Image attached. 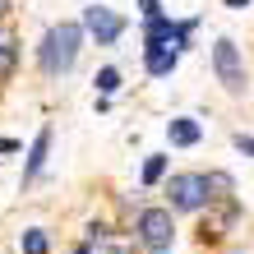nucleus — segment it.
<instances>
[{
	"instance_id": "obj_1",
	"label": "nucleus",
	"mask_w": 254,
	"mask_h": 254,
	"mask_svg": "<svg viewBox=\"0 0 254 254\" xmlns=\"http://www.w3.org/2000/svg\"><path fill=\"white\" fill-rule=\"evenodd\" d=\"M83 23L79 19H61V23H51L47 33H42L37 42V69L47 74V79H65V74L79 65V56H83Z\"/></svg>"
},
{
	"instance_id": "obj_2",
	"label": "nucleus",
	"mask_w": 254,
	"mask_h": 254,
	"mask_svg": "<svg viewBox=\"0 0 254 254\" xmlns=\"http://www.w3.org/2000/svg\"><path fill=\"white\" fill-rule=\"evenodd\" d=\"M134 245L143 254H167L176 245V213L167 203H148L134 213Z\"/></svg>"
},
{
	"instance_id": "obj_3",
	"label": "nucleus",
	"mask_w": 254,
	"mask_h": 254,
	"mask_svg": "<svg viewBox=\"0 0 254 254\" xmlns=\"http://www.w3.org/2000/svg\"><path fill=\"white\" fill-rule=\"evenodd\" d=\"M167 208L171 213H203V208H213V181H208V171H176L167 185Z\"/></svg>"
},
{
	"instance_id": "obj_4",
	"label": "nucleus",
	"mask_w": 254,
	"mask_h": 254,
	"mask_svg": "<svg viewBox=\"0 0 254 254\" xmlns=\"http://www.w3.org/2000/svg\"><path fill=\"white\" fill-rule=\"evenodd\" d=\"M213 74H217V83L227 88L231 97L245 93V61H241V47H236L231 37L213 42Z\"/></svg>"
},
{
	"instance_id": "obj_5",
	"label": "nucleus",
	"mask_w": 254,
	"mask_h": 254,
	"mask_svg": "<svg viewBox=\"0 0 254 254\" xmlns=\"http://www.w3.org/2000/svg\"><path fill=\"white\" fill-rule=\"evenodd\" d=\"M79 23H83V37L97 42V47H116V42H121V33H125V19H121L111 5H88Z\"/></svg>"
},
{
	"instance_id": "obj_6",
	"label": "nucleus",
	"mask_w": 254,
	"mask_h": 254,
	"mask_svg": "<svg viewBox=\"0 0 254 254\" xmlns=\"http://www.w3.org/2000/svg\"><path fill=\"white\" fill-rule=\"evenodd\" d=\"M51 143H56V129L42 125L37 139H33V148H28V162H23V190L42 181V171H47V162H51Z\"/></svg>"
},
{
	"instance_id": "obj_7",
	"label": "nucleus",
	"mask_w": 254,
	"mask_h": 254,
	"mask_svg": "<svg viewBox=\"0 0 254 254\" xmlns=\"http://www.w3.org/2000/svg\"><path fill=\"white\" fill-rule=\"evenodd\" d=\"M176 65H181V51H171V47H143L148 79H167V74H176Z\"/></svg>"
},
{
	"instance_id": "obj_8",
	"label": "nucleus",
	"mask_w": 254,
	"mask_h": 254,
	"mask_svg": "<svg viewBox=\"0 0 254 254\" xmlns=\"http://www.w3.org/2000/svg\"><path fill=\"white\" fill-rule=\"evenodd\" d=\"M167 139H171V148H194L203 139V125L194 121V116H176V121L167 125Z\"/></svg>"
},
{
	"instance_id": "obj_9",
	"label": "nucleus",
	"mask_w": 254,
	"mask_h": 254,
	"mask_svg": "<svg viewBox=\"0 0 254 254\" xmlns=\"http://www.w3.org/2000/svg\"><path fill=\"white\" fill-rule=\"evenodd\" d=\"M14 69H19V37L9 28H0V83H9Z\"/></svg>"
},
{
	"instance_id": "obj_10",
	"label": "nucleus",
	"mask_w": 254,
	"mask_h": 254,
	"mask_svg": "<svg viewBox=\"0 0 254 254\" xmlns=\"http://www.w3.org/2000/svg\"><path fill=\"white\" fill-rule=\"evenodd\" d=\"M19 254H51V236L42 231V227H28L19 236Z\"/></svg>"
},
{
	"instance_id": "obj_11",
	"label": "nucleus",
	"mask_w": 254,
	"mask_h": 254,
	"mask_svg": "<svg viewBox=\"0 0 254 254\" xmlns=\"http://www.w3.org/2000/svg\"><path fill=\"white\" fill-rule=\"evenodd\" d=\"M93 88H97V97H116V93H121V69H116V65H107V69H97V79H93Z\"/></svg>"
},
{
	"instance_id": "obj_12",
	"label": "nucleus",
	"mask_w": 254,
	"mask_h": 254,
	"mask_svg": "<svg viewBox=\"0 0 254 254\" xmlns=\"http://www.w3.org/2000/svg\"><path fill=\"white\" fill-rule=\"evenodd\" d=\"M167 181V153H153L143 162V185H162Z\"/></svg>"
},
{
	"instance_id": "obj_13",
	"label": "nucleus",
	"mask_w": 254,
	"mask_h": 254,
	"mask_svg": "<svg viewBox=\"0 0 254 254\" xmlns=\"http://www.w3.org/2000/svg\"><path fill=\"white\" fill-rule=\"evenodd\" d=\"M74 254H111V245L102 241V236H88V241H79V245H74Z\"/></svg>"
},
{
	"instance_id": "obj_14",
	"label": "nucleus",
	"mask_w": 254,
	"mask_h": 254,
	"mask_svg": "<svg viewBox=\"0 0 254 254\" xmlns=\"http://www.w3.org/2000/svg\"><path fill=\"white\" fill-rule=\"evenodd\" d=\"M139 19L148 23V19H162V5L157 0H139Z\"/></svg>"
},
{
	"instance_id": "obj_15",
	"label": "nucleus",
	"mask_w": 254,
	"mask_h": 254,
	"mask_svg": "<svg viewBox=\"0 0 254 254\" xmlns=\"http://www.w3.org/2000/svg\"><path fill=\"white\" fill-rule=\"evenodd\" d=\"M236 148H241V153H250V157H254V139H250V134H236Z\"/></svg>"
},
{
	"instance_id": "obj_16",
	"label": "nucleus",
	"mask_w": 254,
	"mask_h": 254,
	"mask_svg": "<svg viewBox=\"0 0 254 254\" xmlns=\"http://www.w3.org/2000/svg\"><path fill=\"white\" fill-rule=\"evenodd\" d=\"M9 153H19V139H0V157H9Z\"/></svg>"
},
{
	"instance_id": "obj_17",
	"label": "nucleus",
	"mask_w": 254,
	"mask_h": 254,
	"mask_svg": "<svg viewBox=\"0 0 254 254\" xmlns=\"http://www.w3.org/2000/svg\"><path fill=\"white\" fill-rule=\"evenodd\" d=\"M222 5H227V9H250L254 0H222Z\"/></svg>"
},
{
	"instance_id": "obj_18",
	"label": "nucleus",
	"mask_w": 254,
	"mask_h": 254,
	"mask_svg": "<svg viewBox=\"0 0 254 254\" xmlns=\"http://www.w3.org/2000/svg\"><path fill=\"white\" fill-rule=\"evenodd\" d=\"M9 5L14 0H0V28H5V19H9Z\"/></svg>"
}]
</instances>
